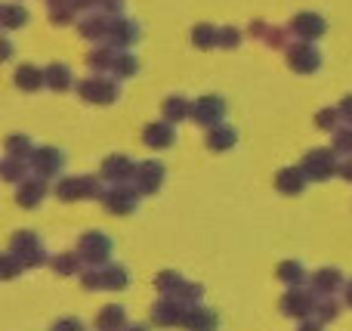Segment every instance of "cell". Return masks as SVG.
Here are the masks:
<instances>
[{
	"label": "cell",
	"instance_id": "cell-1",
	"mask_svg": "<svg viewBox=\"0 0 352 331\" xmlns=\"http://www.w3.org/2000/svg\"><path fill=\"white\" fill-rule=\"evenodd\" d=\"M287 62H291L297 72H312V68L318 65V50L309 47V43H300V47H294L291 53H287Z\"/></svg>",
	"mask_w": 352,
	"mask_h": 331
},
{
	"label": "cell",
	"instance_id": "cell-2",
	"mask_svg": "<svg viewBox=\"0 0 352 331\" xmlns=\"http://www.w3.org/2000/svg\"><path fill=\"white\" fill-rule=\"evenodd\" d=\"M223 111H226V105H223V99H217V96H204L195 105V118H198L201 124H213Z\"/></svg>",
	"mask_w": 352,
	"mask_h": 331
},
{
	"label": "cell",
	"instance_id": "cell-3",
	"mask_svg": "<svg viewBox=\"0 0 352 331\" xmlns=\"http://www.w3.org/2000/svg\"><path fill=\"white\" fill-rule=\"evenodd\" d=\"M80 93H84L90 103H111V99H115V87L102 84V81H87V84H80Z\"/></svg>",
	"mask_w": 352,
	"mask_h": 331
},
{
	"label": "cell",
	"instance_id": "cell-4",
	"mask_svg": "<svg viewBox=\"0 0 352 331\" xmlns=\"http://www.w3.org/2000/svg\"><path fill=\"white\" fill-rule=\"evenodd\" d=\"M294 31L303 37H316L324 31V22H322V16H316V12H303V16L294 19Z\"/></svg>",
	"mask_w": 352,
	"mask_h": 331
},
{
	"label": "cell",
	"instance_id": "cell-5",
	"mask_svg": "<svg viewBox=\"0 0 352 331\" xmlns=\"http://www.w3.org/2000/svg\"><path fill=\"white\" fill-rule=\"evenodd\" d=\"M306 171H309L316 180H324L331 173V155L328 152H312L309 158H306Z\"/></svg>",
	"mask_w": 352,
	"mask_h": 331
},
{
	"label": "cell",
	"instance_id": "cell-6",
	"mask_svg": "<svg viewBox=\"0 0 352 331\" xmlns=\"http://www.w3.org/2000/svg\"><path fill=\"white\" fill-rule=\"evenodd\" d=\"M80 245H84V254L90 260H99V257H105V254H109V239H105V235H84V242H80Z\"/></svg>",
	"mask_w": 352,
	"mask_h": 331
},
{
	"label": "cell",
	"instance_id": "cell-7",
	"mask_svg": "<svg viewBox=\"0 0 352 331\" xmlns=\"http://www.w3.org/2000/svg\"><path fill=\"white\" fill-rule=\"evenodd\" d=\"M146 142L148 146H158V149H164V146H170V140H173V134H170V127L167 124H152V127H146Z\"/></svg>",
	"mask_w": 352,
	"mask_h": 331
},
{
	"label": "cell",
	"instance_id": "cell-8",
	"mask_svg": "<svg viewBox=\"0 0 352 331\" xmlns=\"http://www.w3.org/2000/svg\"><path fill=\"white\" fill-rule=\"evenodd\" d=\"M161 173H164V167L155 164V161L152 164H142L140 167V186L142 189H148V192H155L158 189V183H161Z\"/></svg>",
	"mask_w": 352,
	"mask_h": 331
},
{
	"label": "cell",
	"instance_id": "cell-9",
	"mask_svg": "<svg viewBox=\"0 0 352 331\" xmlns=\"http://www.w3.org/2000/svg\"><path fill=\"white\" fill-rule=\"evenodd\" d=\"M300 186H303V180H300V171L287 167V171L278 173V189L281 192H300Z\"/></svg>",
	"mask_w": 352,
	"mask_h": 331
},
{
	"label": "cell",
	"instance_id": "cell-10",
	"mask_svg": "<svg viewBox=\"0 0 352 331\" xmlns=\"http://www.w3.org/2000/svg\"><path fill=\"white\" fill-rule=\"evenodd\" d=\"M217 325V319H213V313H207V310H198V313L188 316V328L192 331H213Z\"/></svg>",
	"mask_w": 352,
	"mask_h": 331
},
{
	"label": "cell",
	"instance_id": "cell-11",
	"mask_svg": "<svg viewBox=\"0 0 352 331\" xmlns=\"http://www.w3.org/2000/svg\"><path fill=\"white\" fill-rule=\"evenodd\" d=\"M68 81H72V74H68L65 65H50V68H47V84H50V87L62 90V87H68Z\"/></svg>",
	"mask_w": 352,
	"mask_h": 331
},
{
	"label": "cell",
	"instance_id": "cell-12",
	"mask_svg": "<svg viewBox=\"0 0 352 331\" xmlns=\"http://www.w3.org/2000/svg\"><path fill=\"white\" fill-rule=\"evenodd\" d=\"M207 142H210V149H229L232 142H235V130L232 127H217Z\"/></svg>",
	"mask_w": 352,
	"mask_h": 331
},
{
	"label": "cell",
	"instance_id": "cell-13",
	"mask_svg": "<svg viewBox=\"0 0 352 331\" xmlns=\"http://www.w3.org/2000/svg\"><path fill=\"white\" fill-rule=\"evenodd\" d=\"M16 84L19 87H28V90H34L37 84H41V72L37 68H31V65H22L16 72Z\"/></svg>",
	"mask_w": 352,
	"mask_h": 331
},
{
	"label": "cell",
	"instance_id": "cell-14",
	"mask_svg": "<svg viewBox=\"0 0 352 331\" xmlns=\"http://www.w3.org/2000/svg\"><path fill=\"white\" fill-rule=\"evenodd\" d=\"M133 204H136V198L130 195V192H111V198H109V208L115 211V214H121V211H133Z\"/></svg>",
	"mask_w": 352,
	"mask_h": 331
},
{
	"label": "cell",
	"instance_id": "cell-15",
	"mask_svg": "<svg viewBox=\"0 0 352 331\" xmlns=\"http://www.w3.org/2000/svg\"><path fill=\"white\" fill-rule=\"evenodd\" d=\"M105 173H109V177H115V180L127 177V173H130V161L127 158H109V161H105Z\"/></svg>",
	"mask_w": 352,
	"mask_h": 331
},
{
	"label": "cell",
	"instance_id": "cell-16",
	"mask_svg": "<svg viewBox=\"0 0 352 331\" xmlns=\"http://www.w3.org/2000/svg\"><path fill=\"white\" fill-rule=\"evenodd\" d=\"M121 316H124L121 307H105L102 316H99V325H102V328H118V325H121Z\"/></svg>",
	"mask_w": 352,
	"mask_h": 331
},
{
	"label": "cell",
	"instance_id": "cell-17",
	"mask_svg": "<svg viewBox=\"0 0 352 331\" xmlns=\"http://www.w3.org/2000/svg\"><path fill=\"white\" fill-rule=\"evenodd\" d=\"M213 37H217V34H213V28H210V25H198V28L192 31V41L198 43L201 50H207V47H210V43H213Z\"/></svg>",
	"mask_w": 352,
	"mask_h": 331
},
{
	"label": "cell",
	"instance_id": "cell-18",
	"mask_svg": "<svg viewBox=\"0 0 352 331\" xmlns=\"http://www.w3.org/2000/svg\"><path fill=\"white\" fill-rule=\"evenodd\" d=\"M3 19H6V25H22V22H28V12L25 10H16V6H3Z\"/></svg>",
	"mask_w": 352,
	"mask_h": 331
},
{
	"label": "cell",
	"instance_id": "cell-19",
	"mask_svg": "<svg viewBox=\"0 0 352 331\" xmlns=\"http://www.w3.org/2000/svg\"><path fill=\"white\" fill-rule=\"evenodd\" d=\"M278 276L285 279V282H294V279H297V282H300V276H303V270H300V264H281Z\"/></svg>",
	"mask_w": 352,
	"mask_h": 331
},
{
	"label": "cell",
	"instance_id": "cell-20",
	"mask_svg": "<svg viewBox=\"0 0 352 331\" xmlns=\"http://www.w3.org/2000/svg\"><path fill=\"white\" fill-rule=\"evenodd\" d=\"M164 111H167V118H182L186 115V103H182V99H167Z\"/></svg>",
	"mask_w": 352,
	"mask_h": 331
},
{
	"label": "cell",
	"instance_id": "cell-21",
	"mask_svg": "<svg viewBox=\"0 0 352 331\" xmlns=\"http://www.w3.org/2000/svg\"><path fill=\"white\" fill-rule=\"evenodd\" d=\"M217 41L219 43H226V47H235V43H238V31L235 28H223V31H217Z\"/></svg>",
	"mask_w": 352,
	"mask_h": 331
},
{
	"label": "cell",
	"instance_id": "cell-22",
	"mask_svg": "<svg viewBox=\"0 0 352 331\" xmlns=\"http://www.w3.org/2000/svg\"><path fill=\"white\" fill-rule=\"evenodd\" d=\"M115 68H118V74H133L136 59H133V56H124V59H118V62H115Z\"/></svg>",
	"mask_w": 352,
	"mask_h": 331
},
{
	"label": "cell",
	"instance_id": "cell-23",
	"mask_svg": "<svg viewBox=\"0 0 352 331\" xmlns=\"http://www.w3.org/2000/svg\"><path fill=\"white\" fill-rule=\"evenodd\" d=\"M316 282H318V288H322V285L324 288H331V285H337V273H318Z\"/></svg>",
	"mask_w": 352,
	"mask_h": 331
},
{
	"label": "cell",
	"instance_id": "cell-24",
	"mask_svg": "<svg viewBox=\"0 0 352 331\" xmlns=\"http://www.w3.org/2000/svg\"><path fill=\"white\" fill-rule=\"evenodd\" d=\"M56 331H80V325H78V322H59V325H56Z\"/></svg>",
	"mask_w": 352,
	"mask_h": 331
},
{
	"label": "cell",
	"instance_id": "cell-25",
	"mask_svg": "<svg viewBox=\"0 0 352 331\" xmlns=\"http://www.w3.org/2000/svg\"><path fill=\"white\" fill-rule=\"evenodd\" d=\"M331 118H334V111H324V115H318V124H322V127H331Z\"/></svg>",
	"mask_w": 352,
	"mask_h": 331
},
{
	"label": "cell",
	"instance_id": "cell-26",
	"mask_svg": "<svg viewBox=\"0 0 352 331\" xmlns=\"http://www.w3.org/2000/svg\"><path fill=\"white\" fill-rule=\"evenodd\" d=\"M340 111H343V115H346V118H352V96H346V99H343Z\"/></svg>",
	"mask_w": 352,
	"mask_h": 331
},
{
	"label": "cell",
	"instance_id": "cell-27",
	"mask_svg": "<svg viewBox=\"0 0 352 331\" xmlns=\"http://www.w3.org/2000/svg\"><path fill=\"white\" fill-rule=\"evenodd\" d=\"M349 303H352V295H349Z\"/></svg>",
	"mask_w": 352,
	"mask_h": 331
}]
</instances>
